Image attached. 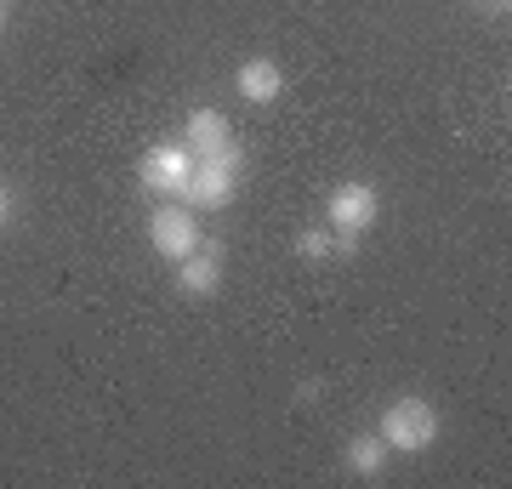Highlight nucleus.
Returning a JSON list of instances; mask_svg holds the SVG:
<instances>
[{"label":"nucleus","mask_w":512,"mask_h":489,"mask_svg":"<svg viewBox=\"0 0 512 489\" xmlns=\"http://www.w3.org/2000/svg\"><path fill=\"white\" fill-rule=\"evenodd\" d=\"M239 177H245V154H239V143H228V148H217V154H200V160H194V171H188L177 200H183L188 211H222V205H234Z\"/></svg>","instance_id":"f257e3e1"},{"label":"nucleus","mask_w":512,"mask_h":489,"mask_svg":"<svg viewBox=\"0 0 512 489\" xmlns=\"http://www.w3.org/2000/svg\"><path fill=\"white\" fill-rule=\"evenodd\" d=\"M382 444L393 455H421V450H433L439 444V410L427 399H416V393H404V399H393L382 410Z\"/></svg>","instance_id":"f03ea898"},{"label":"nucleus","mask_w":512,"mask_h":489,"mask_svg":"<svg viewBox=\"0 0 512 489\" xmlns=\"http://www.w3.org/2000/svg\"><path fill=\"white\" fill-rule=\"evenodd\" d=\"M325 222L330 234H342L353 245V239H365L376 222H382V194H376V182H336L325 200Z\"/></svg>","instance_id":"7ed1b4c3"},{"label":"nucleus","mask_w":512,"mask_h":489,"mask_svg":"<svg viewBox=\"0 0 512 489\" xmlns=\"http://www.w3.org/2000/svg\"><path fill=\"white\" fill-rule=\"evenodd\" d=\"M148 245L165 256V262H183V256H194L205 245L200 234V211H188L183 200H165L148 211Z\"/></svg>","instance_id":"20e7f679"},{"label":"nucleus","mask_w":512,"mask_h":489,"mask_svg":"<svg viewBox=\"0 0 512 489\" xmlns=\"http://www.w3.org/2000/svg\"><path fill=\"white\" fill-rule=\"evenodd\" d=\"M188 171H194V154L183 143H154L143 154V165H137V182H143L148 194H160V200H177Z\"/></svg>","instance_id":"39448f33"},{"label":"nucleus","mask_w":512,"mask_h":489,"mask_svg":"<svg viewBox=\"0 0 512 489\" xmlns=\"http://www.w3.org/2000/svg\"><path fill=\"white\" fill-rule=\"evenodd\" d=\"M217 290H222V256L211 251V245H200L194 256H183V262H177V296L205 302V296H217Z\"/></svg>","instance_id":"423d86ee"},{"label":"nucleus","mask_w":512,"mask_h":489,"mask_svg":"<svg viewBox=\"0 0 512 489\" xmlns=\"http://www.w3.org/2000/svg\"><path fill=\"white\" fill-rule=\"evenodd\" d=\"M234 91L245 97V103H274V97H285V69H279L274 57H251V63H239L234 74Z\"/></svg>","instance_id":"0eeeda50"},{"label":"nucleus","mask_w":512,"mask_h":489,"mask_svg":"<svg viewBox=\"0 0 512 489\" xmlns=\"http://www.w3.org/2000/svg\"><path fill=\"white\" fill-rule=\"evenodd\" d=\"M234 143V131H228V114H217V109H194L183 120V148L200 160V154H217V148H228Z\"/></svg>","instance_id":"6e6552de"},{"label":"nucleus","mask_w":512,"mask_h":489,"mask_svg":"<svg viewBox=\"0 0 512 489\" xmlns=\"http://www.w3.org/2000/svg\"><path fill=\"white\" fill-rule=\"evenodd\" d=\"M342 461H348L353 478H382L387 461H393V450L382 444V433H359L348 438V450H342Z\"/></svg>","instance_id":"1a4fd4ad"},{"label":"nucleus","mask_w":512,"mask_h":489,"mask_svg":"<svg viewBox=\"0 0 512 489\" xmlns=\"http://www.w3.org/2000/svg\"><path fill=\"white\" fill-rule=\"evenodd\" d=\"M336 251H348V239L330 234V228H302V234H296V256H302V262H330Z\"/></svg>","instance_id":"9d476101"},{"label":"nucleus","mask_w":512,"mask_h":489,"mask_svg":"<svg viewBox=\"0 0 512 489\" xmlns=\"http://www.w3.org/2000/svg\"><path fill=\"white\" fill-rule=\"evenodd\" d=\"M6 217H12V188L0 182V228H6Z\"/></svg>","instance_id":"9b49d317"},{"label":"nucleus","mask_w":512,"mask_h":489,"mask_svg":"<svg viewBox=\"0 0 512 489\" xmlns=\"http://www.w3.org/2000/svg\"><path fill=\"white\" fill-rule=\"evenodd\" d=\"M6 18H12V12H6V0H0V35H6Z\"/></svg>","instance_id":"f8f14e48"},{"label":"nucleus","mask_w":512,"mask_h":489,"mask_svg":"<svg viewBox=\"0 0 512 489\" xmlns=\"http://www.w3.org/2000/svg\"><path fill=\"white\" fill-rule=\"evenodd\" d=\"M484 6H495V12H507V6H512V0H484Z\"/></svg>","instance_id":"ddd939ff"}]
</instances>
